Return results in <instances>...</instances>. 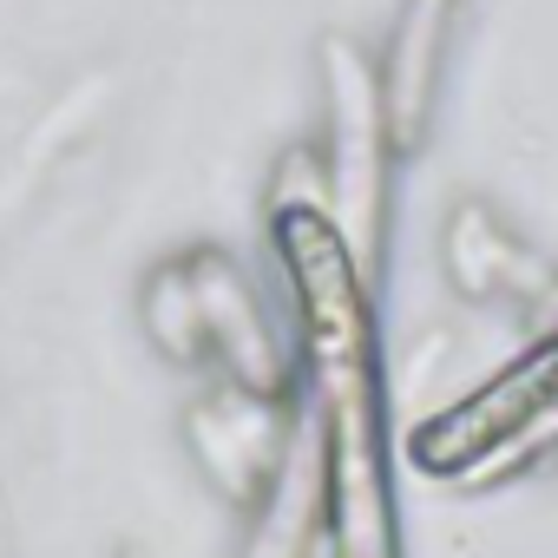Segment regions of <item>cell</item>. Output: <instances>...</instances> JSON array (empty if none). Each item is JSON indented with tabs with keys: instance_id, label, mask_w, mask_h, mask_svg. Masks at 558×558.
I'll list each match as a JSON object with an SVG mask.
<instances>
[{
	"instance_id": "obj_1",
	"label": "cell",
	"mask_w": 558,
	"mask_h": 558,
	"mask_svg": "<svg viewBox=\"0 0 558 558\" xmlns=\"http://www.w3.org/2000/svg\"><path fill=\"white\" fill-rule=\"evenodd\" d=\"M323 73H329V184H336V236L355 263L362 283L381 276L388 256V184H395V138L381 119V86H375V60L355 40H329L323 47Z\"/></svg>"
},
{
	"instance_id": "obj_2",
	"label": "cell",
	"mask_w": 558,
	"mask_h": 558,
	"mask_svg": "<svg viewBox=\"0 0 558 558\" xmlns=\"http://www.w3.org/2000/svg\"><path fill=\"white\" fill-rule=\"evenodd\" d=\"M440 269L460 303L480 310H532L545 316V303L558 296V269L486 204V197H460L440 223Z\"/></svg>"
},
{
	"instance_id": "obj_3",
	"label": "cell",
	"mask_w": 558,
	"mask_h": 558,
	"mask_svg": "<svg viewBox=\"0 0 558 558\" xmlns=\"http://www.w3.org/2000/svg\"><path fill=\"white\" fill-rule=\"evenodd\" d=\"M460 8L466 0H401L388 53L375 60V86H381V119L395 138V158H414L434 132L440 112V80L453 60V34H460Z\"/></svg>"
},
{
	"instance_id": "obj_4",
	"label": "cell",
	"mask_w": 558,
	"mask_h": 558,
	"mask_svg": "<svg viewBox=\"0 0 558 558\" xmlns=\"http://www.w3.org/2000/svg\"><path fill=\"white\" fill-rule=\"evenodd\" d=\"M276 447H283V421H276L263 388L236 381V395H223L217 408H197V453L230 499H263L276 473Z\"/></svg>"
}]
</instances>
